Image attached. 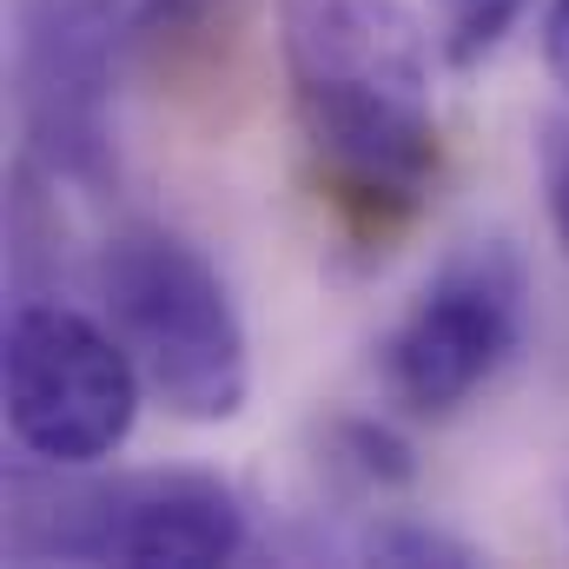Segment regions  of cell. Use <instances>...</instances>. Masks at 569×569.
I'll return each mask as SVG.
<instances>
[{
	"label": "cell",
	"mask_w": 569,
	"mask_h": 569,
	"mask_svg": "<svg viewBox=\"0 0 569 569\" xmlns=\"http://www.w3.org/2000/svg\"><path fill=\"white\" fill-rule=\"evenodd\" d=\"M298 127L345 199L411 206L437 166L430 33L411 0H284Z\"/></svg>",
	"instance_id": "cell-1"
},
{
	"label": "cell",
	"mask_w": 569,
	"mask_h": 569,
	"mask_svg": "<svg viewBox=\"0 0 569 569\" xmlns=\"http://www.w3.org/2000/svg\"><path fill=\"white\" fill-rule=\"evenodd\" d=\"M100 298L146 391L186 425H226L252 398L246 325L226 279L179 232L133 226L100 252Z\"/></svg>",
	"instance_id": "cell-2"
},
{
	"label": "cell",
	"mask_w": 569,
	"mask_h": 569,
	"mask_svg": "<svg viewBox=\"0 0 569 569\" xmlns=\"http://www.w3.org/2000/svg\"><path fill=\"white\" fill-rule=\"evenodd\" d=\"M146 378L120 331L67 305H20L7 318V430L53 470L107 463L140 425Z\"/></svg>",
	"instance_id": "cell-3"
},
{
	"label": "cell",
	"mask_w": 569,
	"mask_h": 569,
	"mask_svg": "<svg viewBox=\"0 0 569 569\" xmlns=\"http://www.w3.org/2000/svg\"><path fill=\"white\" fill-rule=\"evenodd\" d=\"M517 331L523 272L497 239H483L457 252L398 318V331L385 338V385L405 411L450 418L497 378V365L517 351Z\"/></svg>",
	"instance_id": "cell-4"
},
{
	"label": "cell",
	"mask_w": 569,
	"mask_h": 569,
	"mask_svg": "<svg viewBox=\"0 0 569 569\" xmlns=\"http://www.w3.org/2000/svg\"><path fill=\"white\" fill-rule=\"evenodd\" d=\"M40 550L73 563L127 569H212L246 550V510L232 483L206 470H133L93 490H73Z\"/></svg>",
	"instance_id": "cell-5"
},
{
	"label": "cell",
	"mask_w": 569,
	"mask_h": 569,
	"mask_svg": "<svg viewBox=\"0 0 569 569\" xmlns=\"http://www.w3.org/2000/svg\"><path fill=\"white\" fill-rule=\"evenodd\" d=\"M20 120L53 172L93 179L107 166L113 100V20L100 0H20Z\"/></svg>",
	"instance_id": "cell-6"
},
{
	"label": "cell",
	"mask_w": 569,
	"mask_h": 569,
	"mask_svg": "<svg viewBox=\"0 0 569 569\" xmlns=\"http://www.w3.org/2000/svg\"><path fill=\"white\" fill-rule=\"evenodd\" d=\"M437 7H443V53L457 67H470L517 27V13L530 0H437Z\"/></svg>",
	"instance_id": "cell-7"
},
{
	"label": "cell",
	"mask_w": 569,
	"mask_h": 569,
	"mask_svg": "<svg viewBox=\"0 0 569 569\" xmlns=\"http://www.w3.org/2000/svg\"><path fill=\"white\" fill-rule=\"evenodd\" d=\"M365 557L371 563H477V550L463 543V537H450V530H430V523H411V517H398V523H378L371 537H365Z\"/></svg>",
	"instance_id": "cell-8"
},
{
	"label": "cell",
	"mask_w": 569,
	"mask_h": 569,
	"mask_svg": "<svg viewBox=\"0 0 569 569\" xmlns=\"http://www.w3.org/2000/svg\"><path fill=\"white\" fill-rule=\"evenodd\" d=\"M338 450H345V463H351L358 477H371V483H411V477H418L411 443H405L391 425L351 418V425H338Z\"/></svg>",
	"instance_id": "cell-9"
},
{
	"label": "cell",
	"mask_w": 569,
	"mask_h": 569,
	"mask_svg": "<svg viewBox=\"0 0 569 569\" xmlns=\"http://www.w3.org/2000/svg\"><path fill=\"white\" fill-rule=\"evenodd\" d=\"M543 199H550V226H557V239L569 252V127L563 120L543 127Z\"/></svg>",
	"instance_id": "cell-10"
},
{
	"label": "cell",
	"mask_w": 569,
	"mask_h": 569,
	"mask_svg": "<svg viewBox=\"0 0 569 569\" xmlns=\"http://www.w3.org/2000/svg\"><path fill=\"white\" fill-rule=\"evenodd\" d=\"M543 60L569 87V0H550V13H543Z\"/></svg>",
	"instance_id": "cell-11"
}]
</instances>
